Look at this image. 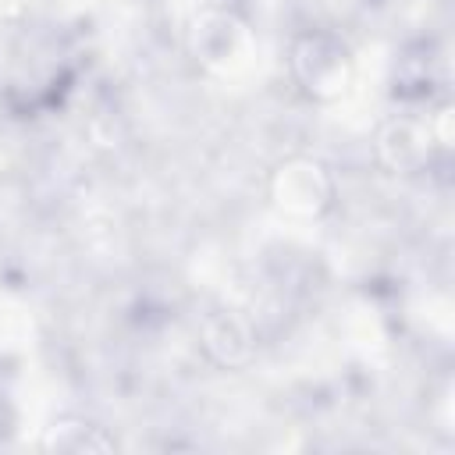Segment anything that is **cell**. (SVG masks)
Masks as SVG:
<instances>
[{
  "label": "cell",
  "mask_w": 455,
  "mask_h": 455,
  "mask_svg": "<svg viewBox=\"0 0 455 455\" xmlns=\"http://www.w3.org/2000/svg\"><path fill=\"white\" fill-rule=\"evenodd\" d=\"M331 196H334L331 174L316 160L295 156V160L281 164L277 174H274V203L281 210H288V213L316 217L320 210L331 206Z\"/></svg>",
  "instance_id": "1"
},
{
  "label": "cell",
  "mask_w": 455,
  "mask_h": 455,
  "mask_svg": "<svg viewBox=\"0 0 455 455\" xmlns=\"http://www.w3.org/2000/svg\"><path fill=\"white\" fill-rule=\"evenodd\" d=\"M348 53L341 43L327 39V36H313L306 39V46L295 50V75L302 78L309 96L331 100L338 92L348 89Z\"/></svg>",
  "instance_id": "2"
}]
</instances>
